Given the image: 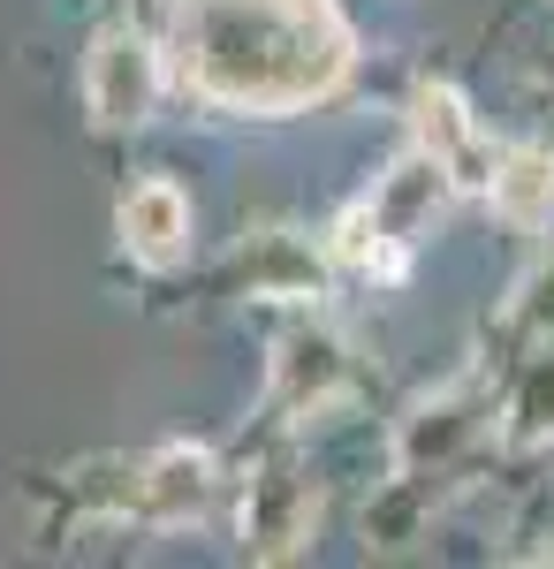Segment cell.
Segmentation results:
<instances>
[{
    "mask_svg": "<svg viewBox=\"0 0 554 569\" xmlns=\"http://www.w3.org/2000/svg\"><path fill=\"white\" fill-rule=\"evenodd\" d=\"M486 198H494V213L510 220L516 236L554 228V152L547 144H502L494 176H486Z\"/></svg>",
    "mask_w": 554,
    "mask_h": 569,
    "instance_id": "cell-10",
    "label": "cell"
},
{
    "mask_svg": "<svg viewBox=\"0 0 554 569\" xmlns=\"http://www.w3.org/2000/svg\"><path fill=\"white\" fill-rule=\"evenodd\" d=\"M342 388H349V350L327 327H289L281 350H274V402L281 410H319Z\"/></svg>",
    "mask_w": 554,
    "mask_h": 569,
    "instance_id": "cell-9",
    "label": "cell"
},
{
    "mask_svg": "<svg viewBox=\"0 0 554 569\" xmlns=\"http://www.w3.org/2000/svg\"><path fill=\"white\" fill-rule=\"evenodd\" d=\"M85 107L99 130H145L160 107V53L137 31H99L85 53Z\"/></svg>",
    "mask_w": 554,
    "mask_h": 569,
    "instance_id": "cell-4",
    "label": "cell"
},
{
    "mask_svg": "<svg viewBox=\"0 0 554 569\" xmlns=\"http://www.w3.org/2000/svg\"><path fill=\"white\" fill-rule=\"evenodd\" d=\"M441 213H448V176H441L426 152L410 144V152H403V160H395V168H387V176L349 206L335 251H342V259H357V266H373V259L395 266L410 243H426Z\"/></svg>",
    "mask_w": 554,
    "mask_h": 569,
    "instance_id": "cell-2",
    "label": "cell"
},
{
    "mask_svg": "<svg viewBox=\"0 0 554 569\" xmlns=\"http://www.w3.org/2000/svg\"><path fill=\"white\" fill-rule=\"evenodd\" d=\"M115 228H122V251L137 266L168 273V266H182V251H190V198H182L175 182L152 176V182H137V190H122Z\"/></svg>",
    "mask_w": 554,
    "mask_h": 569,
    "instance_id": "cell-7",
    "label": "cell"
},
{
    "mask_svg": "<svg viewBox=\"0 0 554 569\" xmlns=\"http://www.w3.org/2000/svg\"><path fill=\"white\" fill-rule=\"evenodd\" d=\"M244 273H251V297H274V305L319 297V259L304 251L297 236H258L244 251Z\"/></svg>",
    "mask_w": 554,
    "mask_h": 569,
    "instance_id": "cell-11",
    "label": "cell"
},
{
    "mask_svg": "<svg viewBox=\"0 0 554 569\" xmlns=\"http://www.w3.org/2000/svg\"><path fill=\"white\" fill-rule=\"evenodd\" d=\"M349 23L335 0H175V84L220 114H297L349 77Z\"/></svg>",
    "mask_w": 554,
    "mask_h": 569,
    "instance_id": "cell-1",
    "label": "cell"
},
{
    "mask_svg": "<svg viewBox=\"0 0 554 569\" xmlns=\"http://www.w3.org/2000/svg\"><path fill=\"white\" fill-rule=\"evenodd\" d=\"M311 517H319V493L297 471V456H266L244 486V547L258 562H289L311 539Z\"/></svg>",
    "mask_w": 554,
    "mask_h": 569,
    "instance_id": "cell-6",
    "label": "cell"
},
{
    "mask_svg": "<svg viewBox=\"0 0 554 569\" xmlns=\"http://www.w3.org/2000/svg\"><path fill=\"white\" fill-rule=\"evenodd\" d=\"M478 433V380H456V388L426 395L410 418H403V433H395V471L410 479V471H426V463H448L464 440Z\"/></svg>",
    "mask_w": 554,
    "mask_h": 569,
    "instance_id": "cell-8",
    "label": "cell"
},
{
    "mask_svg": "<svg viewBox=\"0 0 554 569\" xmlns=\"http://www.w3.org/2000/svg\"><path fill=\"white\" fill-rule=\"evenodd\" d=\"M122 486L107 493V509L115 517H137V525H198L206 517V501H214V448H198V440H168V448H152L145 463H115Z\"/></svg>",
    "mask_w": 554,
    "mask_h": 569,
    "instance_id": "cell-3",
    "label": "cell"
},
{
    "mask_svg": "<svg viewBox=\"0 0 554 569\" xmlns=\"http://www.w3.org/2000/svg\"><path fill=\"white\" fill-rule=\"evenodd\" d=\"M410 130H418V152L448 176V190H486L502 144L478 130V114H471V99L456 84L426 77V84L410 91Z\"/></svg>",
    "mask_w": 554,
    "mask_h": 569,
    "instance_id": "cell-5",
    "label": "cell"
},
{
    "mask_svg": "<svg viewBox=\"0 0 554 569\" xmlns=\"http://www.w3.org/2000/svg\"><path fill=\"white\" fill-rule=\"evenodd\" d=\"M510 440H547L554 433V350L540 342V357L516 372V388H510Z\"/></svg>",
    "mask_w": 554,
    "mask_h": 569,
    "instance_id": "cell-12",
    "label": "cell"
},
{
    "mask_svg": "<svg viewBox=\"0 0 554 569\" xmlns=\"http://www.w3.org/2000/svg\"><path fill=\"white\" fill-rule=\"evenodd\" d=\"M510 319H516V335H524V342H554V259L524 273Z\"/></svg>",
    "mask_w": 554,
    "mask_h": 569,
    "instance_id": "cell-13",
    "label": "cell"
}]
</instances>
